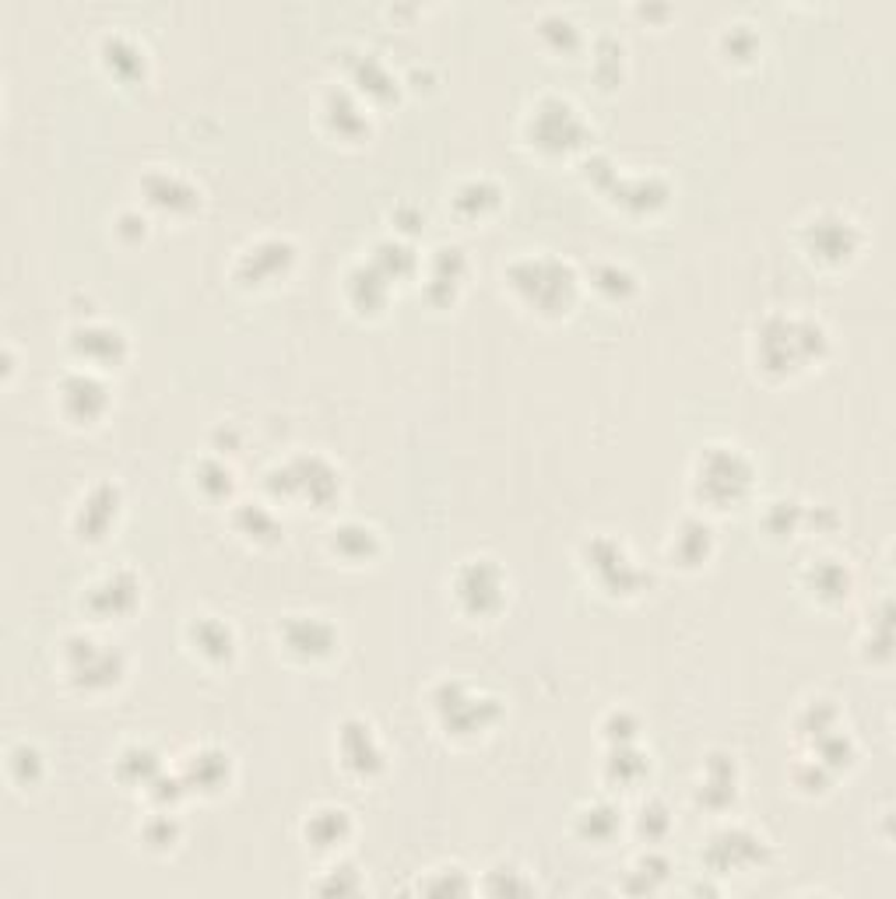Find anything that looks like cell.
<instances>
[{"mask_svg": "<svg viewBox=\"0 0 896 899\" xmlns=\"http://www.w3.org/2000/svg\"><path fill=\"white\" fill-rule=\"evenodd\" d=\"M141 190H145V201L152 208L166 211V214H190L197 208V201H201V197H197V187L169 169L148 173L145 179H141Z\"/></svg>", "mask_w": 896, "mask_h": 899, "instance_id": "20", "label": "cell"}, {"mask_svg": "<svg viewBox=\"0 0 896 899\" xmlns=\"http://www.w3.org/2000/svg\"><path fill=\"white\" fill-rule=\"evenodd\" d=\"M225 780H229V755L222 748L193 752L187 759V766H184L187 790H204V795H211V790L225 787Z\"/></svg>", "mask_w": 896, "mask_h": 899, "instance_id": "23", "label": "cell"}, {"mask_svg": "<svg viewBox=\"0 0 896 899\" xmlns=\"http://www.w3.org/2000/svg\"><path fill=\"white\" fill-rule=\"evenodd\" d=\"M433 703L443 728H451L454 734L486 731L499 721V713H504L493 696H475L468 686H461V681H440Z\"/></svg>", "mask_w": 896, "mask_h": 899, "instance_id": "6", "label": "cell"}, {"mask_svg": "<svg viewBox=\"0 0 896 899\" xmlns=\"http://www.w3.org/2000/svg\"><path fill=\"white\" fill-rule=\"evenodd\" d=\"M724 46L734 57H749V53L756 49V32H749V25H731L724 32Z\"/></svg>", "mask_w": 896, "mask_h": 899, "instance_id": "53", "label": "cell"}, {"mask_svg": "<svg viewBox=\"0 0 896 899\" xmlns=\"http://www.w3.org/2000/svg\"><path fill=\"white\" fill-rule=\"evenodd\" d=\"M394 222H398L401 229H408V232H416V229H422L425 214H422V211H408V208H398V211H394Z\"/></svg>", "mask_w": 896, "mask_h": 899, "instance_id": "55", "label": "cell"}, {"mask_svg": "<svg viewBox=\"0 0 896 899\" xmlns=\"http://www.w3.org/2000/svg\"><path fill=\"white\" fill-rule=\"evenodd\" d=\"M102 57L106 64H110V70L117 78H137L141 70H145V49H141L137 43H131L128 35H110L102 46Z\"/></svg>", "mask_w": 896, "mask_h": 899, "instance_id": "32", "label": "cell"}, {"mask_svg": "<svg viewBox=\"0 0 896 899\" xmlns=\"http://www.w3.org/2000/svg\"><path fill=\"white\" fill-rule=\"evenodd\" d=\"M538 32H542L555 49H569V46H577V40H580L577 25H573L566 14H545L542 29H538Z\"/></svg>", "mask_w": 896, "mask_h": 899, "instance_id": "49", "label": "cell"}, {"mask_svg": "<svg viewBox=\"0 0 896 899\" xmlns=\"http://www.w3.org/2000/svg\"><path fill=\"white\" fill-rule=\"evenodd\" d=\"M801 520H805V513H801L798 502L777 499V502H770L763 524H766V531H774V534H792L795 528H801Z\"/></svg>", "mask_w": 896, "mask_h": 899, "instance_id": "47", "label": "cell"}, {"mask_svg": "<svg viewBox=\"0 0 896 899\" xmlns=\"http://www.w3.org/2000/svg\"><path fill=\"white\" fill-rule=\"evenodd\" d=\"M752 464L734 446H707L696 460V499L714 510H728L749 496Z\"/></svg>", "mask_w": 896, "mask_h": 899, "instance_id": "3", "label": "cell"}, {"mask_svg": "<svg viewBox=\"0 0 896 899\" xmlns=\"http://www.w3.org/2000/svg\"><path fill=\"white\" fill-rule=\"evenodd\" d=\"M355 78H358V88H366V92L376 96V99H387L394 92V78L387 75V67L376 57H363V64H358V70H355Z\"/></svg>", "mask_w": 896, "mask_h": 899, "instance_id": "46", "label": "cell"}, {"mask_svg": "<svg viewBox=\"0 0 896 899\" xmlns=\"http://www.w3.org/2000/svg\"><path fill=\"white\" fill-rule=\"evenodd\" d=\"M668 872H672V861L665 854H643L637 861V868L630 872V883H626V889H630V892H657L661 886H665Z\"/></svg>", "mask_w": 896, "mask_h": 899, "instance_id": "38", "label": "cell"}, {"mask_svg": "<svg viewBox=\"0 0 896 899\" xmlns=\"http://www.w3.org/2000/svg\"><path fill=\"white\" fill-rule=\"evenodd\" d=\"M281 643L285 651L302 657V661H317V657H328L338 643V633L328 619L320 615H289L281 622Z\"/></svg>", "mask_w": 896, "mask_h": 899, "instance_id": "15", "label": "cell"}, {"mask_svg": "<svg viewBox=\"0 0 896 899\" xmlns=\"http://www.w3.org/2000/svg\"><path fill=\"white\" fill-rule=\"evenodd\" d=\"M141 601V584L134 580V573L128 569H113L99 577L96 584H88L85 590V608L92 611L96 619H120L131 615Z\"/></svg>", "mask_w": 896, "mask_h": 899, "instance_id": "12", "label": "cell"}, {"mask_svg": "<svg viewBox=\"0 0 896 899\" xmlns=\"http://www.w3.org/2000/svg\"><path fill=\"white\" fill-rule=\"evenodd\" d=\"M587 176L630 211H654V208L665 204V197H668L665 179H657V176H630V179H626V176L616 173V166L608 158H590Z\"/></svg>", "mask_w": 896, "mask_h": 899, "instance_id": "10", "label": "cell"}, {"mask_svg": "<svg viewBox=\"0 0 896 899\" xmlns=\"http://www.w3.org/2000/svg\"><path fill=\"white\" fill-rule=\"evenodd\" d=\"M338 755L358 777H373L384 769V748L366 721H345L338 728Z\"/></svg>", "mask_w": 896, "mask_h": 899, "instance_id": "18", "label": "cell"}, {"mask_svg": "<svg viewBox=\"0 0 896 899\" xmlns=\"http://www.w3.org/2000/svg\"><path fill=\"white\" fill-rule=\"evenodd\" d=\"M369 264H373L376 271H380L387 281H398V278H408L411 271H416V267H419V257H416V249H411L408 243H401V240H384V243H376Z\"/></svg>", "mask_w": 896, "mask_h": 899, "instance_id": "29", "label": "cell"}, {"mask_svg": "<svg viewBox=\"0 0 896 899\" xmlns=\"http://www.w3.org/2000/svg\"><path fill=\"white\" fill-rule=\"evenodd\" d=\"M117 229H120V236H145V219L134 211H123L117 219Z\"/></svg>", "mask_w": 896, "mask_h": 899, "instance_id": "54", "label": "cell"}, {"mask_svg": "<svg viewBox=\"0 0 896 899\" xmlns=\"http://www.w3.org/2000/svg\"><path fill=\"white\" fill-rule=\"evenodd\" d=\"M507 281L531 310L549 313V317L566 313L569 302L577 299V271H573L566 260L549 257V254L513 260L507 267Z\"/></svg>", "mask_w": 896, "mask_h": 899, "instance_id": "2", "label": "cell"}, {"mask_svg": "<svg viewBox=\"0 0 896 899\" xmlns=\"http://www.w3.org/2000/svg\"><path fill=\"white\" fill-rule=\"evenodd\" d=\"M454 598L468 615H493L504 604V573L493 559H472L457 569Z\"/></svg>", "mask_w": 896, "mask_h": 899, "instance_id": "11", "label": "cell"}, {"mask_svg": "<svg viewBox=\"0 0 896 899\" xmlns=\"http://www.w3.org/2000/svg\"><path fill=\"white\" fill-rule=\"evenodd\" d=\"M425 892H472V883L464 878L461 868H440L436 878H429V883H422Z\"/></svg>", "mask_w": 896, "mask_h": 899, "instance_id": "52", "label": "cell"}, {"mask_svg": "<svg viewBox=\"0 0 896 899\" xmlns=\"http://www.w3.org/2000/svg\"><path fill=\"white\" fill-rule=\"evenodd\" d=\"M236 528H240V534L254 537V542H275V537L281 534L278 517L267 510L264 502H243V507L236 510Z\"/></svg>", "mask_w": 896, "mask_h": 899, "instance_id": "36", "label": "cell"}, {"mask_svg": "<svg viewBox=\"0 0 896 899\" xmlns=\"http://www.w3.org/2000/svg\"><path fill=\"white\" fill-rule=\"evenodd\" d=\"M468 271V260H464L461 246H440L433 254V264H429V281H425V296L433 302H446L454 299L457 285Z\"/></svg>", "mask_w": 896, "mask_h": 899, "instance_id": "21", "label": "cell"}, {"mask_svg": "<svg viewBox=\"0 0 896 899\" xmlns=\"http://www.w3.org/2000/svg\"><path fill=\"white\" fill-rule=\"evenodd\" d=\"M637 731H640V721L633 713H626V710H616V713H608V721H605V739L612 742V745H630L637 739Z\"/></svg>", "mask_w": 896, "mask_h": 899, "instance_id": "51", "label": "cell"}, {"mask_svg": "<svg viewBox=\"0 0 896 899\" xmlns=\"http://www.w3.org/2000/svg\"><path fill=\"white\" fill-rule=\"evenodd\" d=\"M833 724H837V710L830 703H822V699H819V703H809L798 717V731L809 734V739H822V734H830Z\"/></svg>", "mask_w": 896, "mask_h": 899, "instance_id": "48", "label": "cell"}, {"mask_svg": "<svg viewBox=\"0 0 896 899\" xmlns=\"http://www.w3.org/2000/svg\"><path fill=\"white\" fill-rule=\"evenodd\" d=\"M605 773H608V780H616V784H637L643 773H648V755H643L640 748H633V742L630 745H612V755H608Z\"/></svg>", "mask_w": 896, "mask_h": 899, "instance_id": "37", "label": "cell"}, {"mask_svg": "<svg viewBox=\"0 0 896 899\" xmlns=\"http://www.w3.org/2000/svg\"><path fill=\"white\" fill-rule=\"evenodd\" d=\"M858 243H862L858 229L837 211H822L805 225V246H809L819 260H830V264L848 260L858 249Z\"/></svg>", "mask_w": 896, "mask_h": 899, "instance_id": "13", "label": "cell"}, {"mask_svg": "<svg viewBox=\"0 0 896 899\" xmlns=\"http://www.w3.org/2000/svg\"><path fill=\"white\" fill-rule=\"evenodd\" d=\"M710 545H714V531L704 524V520H683V524L675 528V537H672V559L683 563V566H700L707 555H710Z\"/></svg>", "mask_w": 896, "mask_h": 899, "instance_id": "26", "label": "cell"}, {"mask_svg": "<svg viewBox=\"0 0 896 899\" xmlns=\"http://www.w3.org/2000/svg\"><path fill=\"white\" fill-rule=\"evenodd\" d=\"M317 889L320 892H334V896H352V892L363 889V878H358V872L352 865H334L328 872V878Z\"/></svg>", "mask_w": 896, "mask_h": 899, "instance_id": "50", "label": "cell"}, {"mask_svg": "<svg viewBox=\"0 0 896 899\" xmlns=\"http://www.w3.org/2000/svg\"><path fill=\"white\" fill-rule=\"evenodd\" d=\"M345 292H349L352 306H358L363 313H376L387 302L390 281L380 271H376L373 264H358V267H352L349 278H345Z\"/></svg>", "mask_w": 896, "mask_h": 899, "instance_id": "25", "label": "cell"}, {"mask_svg": "<svg viewBox=\"0 0 896 899\" xmlns=\"http://www.w3.org/2000/svg\"><path fill=\"white\" fill-rule=\"evenodd\" d=\"M60 411L70 419V422H96L106 408H110V390L99 380L96 373H67L60 387Z\"/></svg>", "mask_w": 896, "mask_h": 899, "instance_id": "14", "label": "cell"}, {"mask_svg": "<svg viewBox=\"0 0 896 899\" xmlns=\"http://www.w3.org/2000/svg\"><path fill=\"white\" fill-rule=\"evenodd\" d=\"M190 643L197 654H204L208 661H225L232 654V646H236V636H232V629L214 619V615H201L190 622Z\"/></svg>", "mask_w": 896, "mask_h": 899, "instance_id": "27", "label": "cell"}, {"mask_svg": "<svg viewBox=\"0 0 896 899\" xmlns=\"http://www.w3.org/2000/svg\"><path fill=\"white\" fill-rule=\"evenodd\" d=\"M296 257V249L289 240H278V236H267V240H257L254 246L246 249L240 257V267L236 275L243 285H264V281H275L278 275L289 271V264Z\"/></svg>", "mask_w": 896, "mask_h": 899, "instance_id": "16", "label": "cell"}, {"mask_svg": "<svg viewBox=\"0 0 896 899\" xmlns=\"http://www.w3.org/2000/svg\"><path fill=\"white\" fill-rule=\"evenodd\" d=\"M193 475H197V489H201L208 499H222V496L232 492V471H229V464H222V460L208 457V460L197 464Z\"/></svg>", "mask_w": 896, "mask_h": 899, "instance_id": "40", "label": "cell"}, {"mask_svg": "<svg viewBox=\"0 0 896 899\" xmlns=\"http://www.w3.org/2000/svg\"><path fill=\"white\" fill-rule=\"evenodd\" d=\"M584 563L608 595H637L648 584V573L626 555L616 537H590L584 545Z\"/></svg>", "mask_w": 896, "mask_h": 899, "instance_id": "8", "label": "cell"}, {"mask_svg": "<svg viewBox=\"0 0 896 899\" xmlns=\"http://www.w3.org/2000/svg\"><path fill=\"white\" fill-rule=\"evenodd\" d=\"M302 833L313 843V851H334L352 836V819L345 808H317Z\"/></svg>", "mask_w": 896, "mask_h": 899, "instance_id": "24", "label": "cell"}, {"mask_svg": "<svg viewBox=\"0 0 896 899\" xmlns=\"http://www.w3.org/2000/svg\"><path fill=\"white\" fill-rule=\"evenodd\" d=\"M334 552L342 555V559H349V563H363V559H369V555L376 552V531L366 528V524H355V520H349V524L334 528Z\"/></svg>", "mask_w": 896, "mask_h": 899, "instance_id": "35", "label": "cell"}, {"mask_svg": "<svg viewBox=\"0 0 896 899\" xmlns=\"http://www.w3.org/2000/svg\"><path fill=\"white\" fill-rule=\"evenodd\" d=\"M70 348L92 366H117L128 355V337L110 323H81V328L70 331Z\"/></svg>", "mask_w": 896, "mask_h": 899, "instance_id": "19", "label": "cell"}, {"mask_svg": "<svg viewBox=\"0 0 896 899\" xmlns=\"http://www.w3.org/2000/svg\"><path fill=\"white\" fill-rule=\"evenodd\" d=\"M805 580H809L812 595L822 601H840V598H848V590H851V573L837 559H816L809 569H805Z\"/></svg>", "mask_w": 896, "mask_h": 899, "instance_id": "28", "label": "cell"}, {"mask_svg": "<svg viewBox=\"0 0 896 899\" xmlns=\"http://www.w3.org/2000/svg\"><path fill=\"white\" fill-rule=\"evenodd\" d=\"M637 830L643 840H651V843H661L668 836L672 830V815H668V808L661 804V801H648L640 808V819H637Z\"/></svg>", "mask_w": 896, "mask_h": 899, "instance_id": "45", "label": "cell"}, {"mask_svg": "<svg viewBox=\"0 0 896 899\" xmlns=\"http://www.w3.org/2000/svg\"><path fill=\"white\" fill-rule=\"evenodd\" d=\"M696 798H700V804L714 808V812H721V808H728L734 801V763H731V755H721V752L707 755L704 780H700V790H696Z\"/></svg>", "mask_w": 896, "mask_h": 899, "instance_id": "22", "label": "cell"}, {"mask_svg": "<svg viewBox=\"0 0 896 899\" xmlns=\"http://www.w3.org/2000/svg\"><path fill=\"white\" fill-rule=\"evenodd\" d=\"M499 204V187L493 179H464V184L454 190V208L464 219H478Z\"/></svg>", "mask_w": 896, "mask_h": 899, "instance_id": "31", "label": "cell"}, {"mask_svg": "<svg viewBox=\"0 0 896 899\" xmlns=\"http://www.w3.org/2000/svg\"><path fill=\"white\" fill-rule=\"evenodd\" d=\"M328 123L334 134L342 137H358L366 131V113L349 92H331L328 96Z\"/></svg>", "mask_w": 896, "mask_h": 899, "instance_id": "34", "label": "cell"}, {"mask_svg": "<svg viewBox=\"0 0 896 899\" xmlns=\"http://www.w3.org/2000/svg\"><path fill=\"white\" fill-rule=\"evenodd\" d=\"M577 830L590 843H608V840L619 833V808L608 804V801L587 804L584 812H580V819H577Z\"/></svg>", "mask_w": 896, "mask_h": 899, "instance_id": "33", "label": "cell"}, {"mask_svg": "<svg viewBox=\"0 0 896 899\" xmlns=\"http://www.w3.org/2000/svg\"><path fill=\"white\" fill-rule=\"evenodd\" d=\"M827 352V331L809 317H766L756 331V358L766 373H795Z\"/></svg>", "mask_w": 896, "mask_h": 899, "instance_id": "1", "label": "cell"}, {"mask_svg": "<svg viewBox=\"0 0 896 899\" xmlns=\"http://www.w3.org/2000/svg\"><path fill=\"white\" fill-rule=\"evenodd\" d=\"M267 492L278 499H307L313 507H328L338 496V471L317 454L292 457L289 464L267 471Z\"/></svg>", "mask_w": 896, "mask_h": 899, "instance_id": "4", "label": "cell"}, {"mask_svg": "<svg viewBox=\"0 0 896 899\" xmlns=\"http://www.w3.org/2000/svg\"><path fill=\"white\" fill-rule=\"evenodd\" d=\"M64 664L81 689H110L123 675V654L92 636H70L64 643Z\"/></svg>", "mask_w": 896, "mask_h": 899, "instance_id": "7", "label": "cell"}, {"mask_svg": "<svg viewBox=\"0 0 896 899\" xmlns=\"http://www.w3.org/2000/svg\"><path fill=\"white\" fill-rule=\"evenodd\" d=\"M528 137H531L534 148H542L549 155H566V152L584 145L587 127H584L580 113L573 110L566 99L545 96V99H538L534 110H531Z\"/></svg>", "mask_w": 896, "mask_h": 899, "instance_id": "5", "label": "cell"}, {"mask_svg": "<svg viewBox=\"0 0 896 899\" xmlns=\"http://www.w3.org/2000/svg\"><path fill=\"white\" fill-rule=\"evenodd\" d=\"M590 281H595V289L605 299H626V296L637 292V278H633V271H626L622 264H601V267H595Z\"/></svg>", "mask_w": 896, "mask_h": 899, "instance_id": "39", "label": "cell"}, {"mask_svg": "<svg viewBox=\"0 0 896 899\" xmlns=\"http://www.w3.org/2000/svg\"><path fill=\"white\" fill-rule=\"evenodd\" d=\"M117 773H120V780H128V784H152L158 773H163V759H158V752L148 748V745H131V748H123L120 752V759H117Z\"/></svg>", "mask_w": 896, "mask_h": 899, "instance_id": "30", "label": "cell"}, {"mask_svg": "<svg viewBox=\"0 0 896 899\" xmlns=\"http://www.w3.org/2000/svg\"><path fill=\"white\" fill-rule=\"evenodd\" d=\"M482 889H486L489 896H528V892H534V886L524 878V872L513 868V865H496Z\"/></svg>", "mask_w": 896, "mask_h": 899, "instance_id": "43", "label": "cell"}, {"mask_svg": "<svg viewBox=\"0 0 896 899\" xmlns=\"http://www.w3.org/2000/svg\"><path fill=\"white\" fill-rule=\"evenodd\" d=\"M8 769H11L14 784L32 787V784L43 780V755L35 752L32 745H14L11 755H8Z\"/></svg>", "mask_w": 896, "mask_h": 899, "instance_id": "41", "label": "cell"}, {"mask_svg": "<svg viewBox=\"0 0 896 899\" xmlns=\"http://www.w3.org/2000/svg\"><path fill=\"white\" fill-rule=\"evenodd\" d=\"M770 861V847L763 843V836L739 830H721L707 840L704 847V865L710 868V875H731V872H756Z\"/></svg>", "mask_w": 896, "mask_h": 899, "instance_id": "9", "label": "cell"}, {"mask_svg": "<svg viewBox=\"0 0 896 899\" xmlns=\"http://www.w3.org/2000/svg\"><path fill=\"white\" fill-rule=\"evenodd\" d=\"M141 840H145L152 851H169L179 840V822L169 812H158L141 825Z\"/></svg>", "mask_w": 896, "mask_h": 899, "instance_id": "44", "label": "cell"}, {"mask_svg": "<svg viewBox=\"0 0 896 899\" xmlns=\"http://www.w3.org/2000/svg\"><path fill=\"white\" fill-rule=\"evenodd\" d=\"M816 759L833 773V769L848 766V763L854 759V745H851L848 734H840V731L833 728L830 734H822V739H816Z\"/></svg>", "mask_w": 896, "mask_h": 899, "instance_id": "42", "label": "cell"}, {"mask_svg": "<svg viewBox=\"0 0 896 899\" xmlns=\"http://www.w3.org/2000/svg\"><path fill=\"white\" fill-rule=\"evenodd\" d=\"M120 513V489L110 481H99L85 492L75 513V531L85 542H102L106 531L113 528V520Z\"/></svg>", "mask_w": 896, "mask_h": 899, "instance_id": "17", "label": "cell"}]
</instances>
